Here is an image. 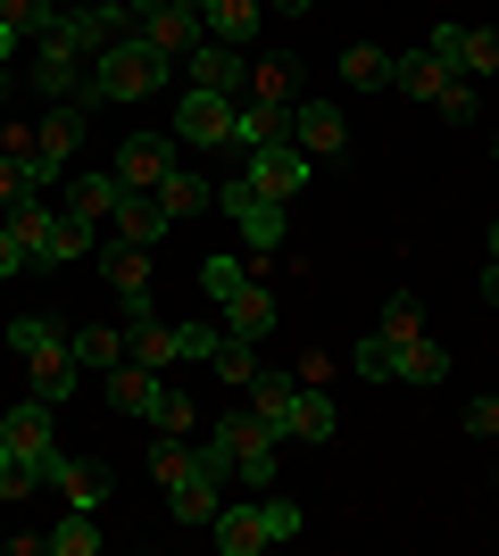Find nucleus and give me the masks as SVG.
I'll use <instances>...</instances> for the list:
<instances>
[{
    "instance_id": "f257e3e1",
    "label": "nucleus",
    "mask_w": 499,
    "mask_h": 556,
    "mask_svg": "<svg viewBox=\"0 0 499 556\" xmlns=\"http://www.w3.org/2000/svg\"><path fill=\"white\" fill-rule=\"evenodd\" d=\"M159 84H166V59L142 34H117V42L92 59V75H84V100H92V109H134V100H150Z\"/></svg>"
},
{
    "instance_id": "f03ea898",
    "label": "nucleus",
    "mask_w": 499,
    "mask_h": 556,
    "mask_svg": "<svg viewBox=\"0 0 499 556\" xmlns=\"http://www.w3.org/2000/svg\"><path fill=\"white\" fill-rule=\"evenodd\" d=\"M216 548L225 556H259V548H284L291 532H300V507L291 498H275V490H250L241 507H216Z\"/></svg>"
},
{
    "instance_id": "7ed1b4c3",
    "label": "nucleus",
    "mask_w": 499,
    "mask_h": 556,
    "mask_svg": "<svg viewBox=\"0 0 499 556\" xmlns=\"http://www.w3.org/2000/svg\"><path fill=\"white\" fill-rule=\"evenodd\" d=\"M216 441H225V457H234V473L250 490H275V448H284V432H275V424L266 416H250V407H234V416H216L209 424Z\"/></svg>"
},
{
    "instance_id": "20e7f679",
    "label": "nucleus",
    "mask_w": 499,
    "mask_h": 556,
    "mask_svg": "<svg viewBox=\"0 0 499 556\" xmlns=\"http://www.w3.org/2000/svg\"><path fill=\"white\" fill-rule=\"evenodd\" d=\"M309 175H316V159L300 150V141H266V150H250V175H241V184L266 191V200H300Z\"/></svg>"
},
{
    "instance_id": "39448f33",
    "label": "nucleus",
    "mask_w": 499,
    "mask_h": 556,
    "mask_svg": "<svg viewBox=\"0 0 499 556\" xmlns=\"http://www.w3.org/2000/svg\"><path fill=\"white\" fill-rule=\"evenodd\" d=\"M234 109H241V100L184 84V100H175V125H166V134H175V141H200V150H216V141H234Z\"/></svg>"
},
{
    "instance_id": "423d86ee",
    "label": "nucleus",
    "mask_w": 499,
    "mask_h": 556,
    "mask_svg": "<svg viewBox=\"0 0 499 556\" xmlns=\"http://www.w3.org/2000/svg\"><path fill=\"white\" fill-rule=\"evenodd\" d=\"M0 432H9V448H17V457L42 473V490H50V473H59V448H50V399H17V407L0 416Z\"/></svg>"
},
{
    "instance_id": "0eeeda50",
    "label": "nucleus",
    "mask_w": 499,
    "mask_h": 556,
    "mask_svg": "<svg viewBox=\"0 0 499 556\" xmlns=\"http://www.w3.org/2000/svg\"><path fill=\"white\" fill-rule=\"evenodd\" d=\"M216 208L241 225L250 250H284V200H266V191H250V184H225V191H216Z\"/></svg>"
},
{
    "instance_id": "6e6552de",
    "label": "nucleus",
    "mask_w": 499,
    "mask_h": 556,
    "mask_svg": "<svg viewBox=\"0 0 499 556\" xmlns=\"http://www.w3.org/2000/svg\"><path fill=\"white\" fill-rule=\"evenodd\" d=\"M166 166H175V134H125L109 175H117L125 191H159V184H166Z\"/></svg>"
},
{
    "instance_id": "1a4fd4ad",
    "label": "nucleus",
    "mask_w": 499,
    "mask_h": 556,
    "mask_svg": "<svg viewBox=\"0 0 499 556\" xmlns=\"http://www.w3.org/2000/svg\"><path fill=\"white\" fill-rule=\"evenodd\" d=\"M142 42H150V50H159L166 67H175V59H191V50L209 42V25H200V0H166L159 17H150V25H142Z\"/></svg>"
},
{
    "instance_id": "9d476101",
    "label": "nucleus",
    "mask_w": 499,
    "mask_h": 556,
    "mask_svg": "<svg viewBox=\"0 0 499 556\" xmlns=\"http://www.w3.org/2000/svg\"><path fill=\"white\" fill-rule=\"evenodd\" d=\"M291 141L309 159H341L350 150V116L333 109V100H291Z\"/></svg>"
},
{
    "instance_id": "9b49d317",
    "label": "nucleus",
    "mask_w": 499,
    "mask_h": 556,
    "mask_svg": "<svg viewBox=\"0 0 499 556\" xmlns=\"http://www.w3.org/2000/svg\"><path fill=\"white\" fill-rule=\"evenodd\" d=\"M184 75L200 84V92H225V100H250V59H241L234 42H200L184 59Z\"/></svg>"
},
{
    "instance_id": "f8f14e48",
    "label": "nucleus",
    "mask_w": 499,
    "mask_h": 556,
    "mask_svg": "<svg viewBox=\"0 0 499 556\" xmlns=\"http://www.w3.org/2000/svg\"><path fill=\"white\" fill-rule=\"evenodd\" d=\"M84 116H92V100H59V109H50V125H34V159H42L50 175H67L75 141H84Z\"/></svg>"
},
{
    "instance_id": "ddd939ff",
    "label": "nucleus",
    "mask_w": 499,
    "mask_h": 556,
    "mask_svg": "<svg viewBox=\"0 0 499 556\" xmlns=\"http://www.w3.org/2000/svg\"><path fill=\"white\" fill-rule=\"evenodd\" d=\"M25 374H34V399H75V382H84V366H75V349H67V332H50L34 357H25Z\"/></svg>"
},
{
    "instance_id": "4468645a",
    "label": "nucleus",
    "mask_w": 499,
    "mask_h": 556,
    "mask_svg": "<svg viewBox=\"0 0 499 556\" xmlns=\"http://www.w3.org/2000/svg\"><path fill=\"white\" fill-rule=\"evenodd\" d=\"M100 382H109V407H117V416H159V391H166V374H150V366H134V357H125V366H109L100 374Z\"/></svg>"
},
{
    "instance_id": "2eb2a0df",
    "label": "nucleus",
    "mask_w": 499,
    "mask_h": 556,
    "mask_svg": "<svg viewBox=\"0 0 499 556\" xmlns=\"http://www.w3.org/2000/svg\"><path fill=\"white\" fill-rule=\"evenodd\" d=\"M259 17H266V0H200V25H209V42H234V50L259 42Z\"/></svg>"
},
{
    "instance_id": "dca6fc26",
    "label": "nucleus",
    "mask_w": 499,
    "mask_h": 556,
    "mask_svg": "<svg viewBox=\"0 0 499 556\" xmlns=\"http://www.w3.org/2000/svg\"><path fill=\"white\" fill-rule=\"evenodd\" d=\"M458 84V67H441L433 50H400L391 59V92H408V100H441Z\"/></svg>"
},
{
    "instance_id": "f3484780",
    "label": "nucleus",
    "mask_w": 499,
    "mask_h": 556,
    "mask_svg": "<svg viewBox=\"0 0 499 556\" xmlns=\"http://www.w3.org/2000/svg\"><path fill=\"white\" fill-rule=\"evenodd\" d=\"M50 490H59V498H67V507H109V465H92V457H59V473H50Z\"/></svg>"
},
{
    "instance_id": "a211bd4d",
    "label": "nucleus",
    "mask_w": 499,
    "mask_h": 556,
    "mask_svg": "<svg viewBox=\"0 0 499 556\" xmlns=\"http://www.w3.org/2000/svg\"><path fill=\"white\" fill-rule=\"evenodd\" d=\"M291 399H300V374H284V366H259V374H250V416H266L284 441H291Z\"/></svg>"
},
{
    "instance_id": "6ab92c4d",
    "label": "nucleus",
    "mask_w": 499,
    "mask_h": 556,
    "mask_svg": "<svg viewBox=\"0 0 499 556\" xmlns=\"http://www.w3.org/2000/svg\"><path fill=\"white\" fill-rule=\"evenodd\" d=\"M109 225H117V241H134V250H150V241H159V232L175 225V216L159 208V191H125L117 208H109Z\"/></svg>"
},
{
    "instance_id": "aec40b11",
    "label": "nucleus",
    "mask_w": 499,
    "mask_h": 556,
    "mask_svg": "<svg viewBox=\"0 0 499 556\" xmlns=\"http://www.w3.org/2000/svg\"><path fill=\"white\" fill-rule=\"evenodd\" d=\"M0 225L17 232V257H25V275H34V266H50V200H17V208L0 216Z\"/></svg>"
},
{
    "instance_id": "412c9836",
    "label": "nucleus",
    "mask_w": 499,
    "mask_h": 556,
    "mask_svg": "<svg viewBox=\"0 0 499 556\" xmlns=\"http://www.w3.org/2000/svg\"><path fill=\"white\" fill-rule=\"evenodd\" d=\"M225 332H241V341H266V332H275V300H266L259 282H241V291H225Z\"/></svg>"
},
{
    "instance_id": "4be33fe9",
    "label": "nucleus",
    "mask_w": 499,
    "mask_h": 556,
    "mask_svg": "<svg viewBox=\"0 0 499 556\" xmlns=\"http://www.w3.org/2000/svg\"><path fill=\"white\" fill-rule=\"evenodd\" d=\"M234 141H241V150L291 141V109H275V100H241V109H234Z\"/></svg>"
},
{
    "instance_id": "5701e85b",
    "label": "nucleus",
    "mask_w": 499,
    "mask_h": 556,
    "mask_svg": "<svg viewBox=\"0 0 499 556\" xmlns=\"http://www.w3.org/2000/svg\"><path fill=\"white\" fill-rule=\"evenodd\" d=\"M250 100H275V109H291V100H300V59H291V50H266L259 67H250Z\"/></svg>"
},
{
    "instance_id": "b1692460",
    "label": "nucleus",
    "mask_w": 499,
    "mask_h": 556,
    "mask_svg": "<svg viewBox=\"0 0 499 556\" xmlns=\"http://www.w3.org/2000/svg\"><path fill=\"white\" fill-rule=\"evenodd\" d=\"M400 382H416V391H441V382H450V349L433 341V332H416V341L400 349Z\"/></svg>"
},
{
    "instance_id": "393cba45",
    "label": "nucleus",
    "mask_w": 499,
    "mask_h": 556,
    "mask_svg": "<svg viewBox=\"0 0 499 556\" xmlns=\"http://www.w3.org/2000/svg\"><path fill=\"white\" fill-rule=\"evenodd\" d=\"M341 432V416H333L325 382H300V399H291V441H333Z\"/></svg>"
},
{
    "instance_id": "a878e982",
    "label": "nucleus",
    "mask_w": 499,
    "mask_h": 556,
    "mask_svg": "<svg viewBox=\"0 0 499 556\" xmlns=\"http://www.w3.org/2000/svg\"><path fill=\"white\" fill-rule=\"evenodd\" d=\"M67 349H75V366H84V374L125 366V332H117V325H84V332H67Z\"/></svg>"
},
{
    "instance_id": "bb28decb",
    "label": "nucleus",
    "mask_w": 499,
    "mask_h": 556,
    "mask_svg": "<svg viewBox=\"0 0 499 556\" xmlns=\"http://www.w3.org/2000/svg\"><path fill=\"white\" fill-rule=\"evenodd\" d=\"M209 374L225 382V391H250V374H259V341H241V332H225V341L209 349Z\"/></svg>"
},
{
    "instance_id": "cd10ccee",
    "label": "nucleus",
    "mask_w": 499,
    "mask_h": 556,
    "mask_svg": "<svg viewBox=\"0 0 499 556\" xmlns=\"http://www.w3.org/2000/svg\"><path fill=\"white\" fill-rule=\"evenodd\" d=\"M117 200H125L117 175H75V184H67V216H84V225H100V216L117 208Z\"/></svg>"
},
{
    "instance_id": "c85d7f7f",
    "label": "nucleus",
    "mask_w": 499,
    "mask_h": 556,
    "mask_svg": "<svg viewBox=\"0 0 499 556\" xmlns=\"http://www.w3.org/2000/svg\"><path fill=\"white\" fill-rule=\"evenodd\" d=\"M50 556H100V515L92 507H67L50 523Z\"/></svg>"
},
{
    "instance_id": "c756f323",
    "label": "nucleus",
    "mask_w": 499,
    "mask_h": 556,
    "mask_svg": "<svg viewBox=\"0 0 499 556\" xmlns=\"http://www.w3.org/2000/svg\"><path fill=\"white\" fill-rule=\"evenodd\" d=\"M341 84H350V92H383V84H391V50L350 42V50H341Z\"/></svg>"
},
{
    "instance_id": "7c9ffc66",
    "label": "nucleus",
    "mask_w": 499,
    "mask_h": 556,
    "mask_svg": "<svg viewBox=\"0 0 499 556\" xmlns=\"http://www.w3.org/2000/svg\"><path fill=\"white\" fill-rule=\"evenodd\" d=\"M100 275L117 282V291H150V250H134V241H100Z\"/></svg>"
},
{
    "instance_id": "2f4dec72",
    "label": "nucleus",
    "mask_w": 499,
    "mask_h": 556,
    "mask_svg": "<svg viewBox=\"0 0 499 556\" xmlns=\"http://www.w3.org/2000/svg\"><path fill=\"white\" fill-rule=\"evenodd\" d=\"M209 200H216V191L200 184V175H184V166H166V184H159V208L175 216V225H184V216H200Z\"/></svg>"
},
{
    "instance_id": "473e14b6",
    "label": "nucleus",
    "mask_w": 499,
    "mask_h": 556,
    "mask_svg": "<svg viewBox=\"0 0 499 556\" xmlns=\"http://www.w3.org/2000/svg\"><path fill=\"white\" fill-rule=\"evenodd\" d=\"M383 341H391V349H408V341H416V332H425V300H416V291H391V300H383Z\"/></svg>"
},
{
    "instance_id": "72a5a7b5",
    "label": "nucleus",
    "mask_w": 499,
    "mask_h": 556,
    "mask_svg": "<svg viewBox=\"0 0 499 556\" xmlns=\"http://www.w3.org/2000/svg\"><path fill=\"white\" fill-rule=\"evenodd\" d=\"M458 75H499V25H466V42H458Z\"/></svg>"
},
{
    "instance_id": "f704fd0d",
    "label": "nucleus",
    "mask_w": 499,
    "mask_h": 556,
    "mask_svg": "<svg viewBox=\"0 0 499 556\" xmlns=\"http://www.w3.org/2000/svg\"><path fill=\"white\" fill-rule=\"evenodd\" d=\"M350 366H358V374H366V382H400V349L383 341V332H366V341H358V349H350Z\"/></svg>"
},
{
    "instance_id": "c9c22d12",
    "label": "nucleus",
    "mask_w": 499,
    "mask_h": 556,
    "mask_svg": "<svg viewBox=\"0 0 499 556\" xmlns=\"http://www.w3.org/2000/svg\"><path fill=\"white\" fill-rule=\"evenodd\" d=\"M59 257H92V225H84V216H50V266H59Z\"/></svg>"
},
{
    "instance_id": "e433bc0d",
    "label": "nucleus",
    "mask_w": 499,
    "mask_h": 556,
    "mask_svg": "<svg viewBox=\"0 0 499 556\" xmlns=\"http://www.w3.org/2000/svg\"><path fill=\"white\" fill-rule=\"evenodd\" d=\"M150 424L184 441V432H200V399H191V391H159V416H150Z\"/></svg>"
},
{
    "instance_id": "4c0bfd02",
    "label": "nucleus",
    "mask_w": 499,
    "mask_h": 556,
    "mask_svg": "<svg viewBox=\"0 0 499 556\" xmlns=\"http://www.w3.org/2000/svg\"><path fill=\"white\" fill-rule=\"evenodd\" d=\"M50 17H59L50 0H0V25H17L25 42H42V34H50Z\"/></svg>"
},
{
    "instance_id": "58836bf2",
    "label": "nucleus",
    "mask_w": 499,
    "mask_h": 556,
    "mask_svg": "<svg viewBox=\"0 0 499 556\" xmlns=\"http://www.w3.org/2000/svg\"><path fill=\"white\" fill-rule=\"evenodd\" d=\"M433 109L450 116V125H475V116H483V92H475V75H458V84H450L441 100H433Z\"/></svg>"
},
{
    "instance_id": "ea45409f",
    "label": "nucleus",
    "mask_w": 499,
    "mask_h": 556,
    "mask_svg": "<svg viewBox=\"0 0 499 556\" xmlns=\"http://www.w3.org/2000/svg\"><path fill=\"white\" fill-rule=\"evenodd\" d=\"M241 257H200V291H209V300H225V291H241Z\"/></svg>"
},
{
    "instance_id": "a19ab883",
    "label": "nucleus",
    "mask_w": 499,
    "mask_h": 556,
    "mask_svg": "<svg viewBox=\"0 0 499 556\" xmlns=\"http://www.w3.org/2000/svg\"><path fill=\"white\" fill-rule=\"evenodd\" d=\"M50 332H59L50 316H9V349H17V357H34V349H42Z\"/></svg>"
},
{
    "instance_id": "79ce46f5",
    "label": "nucleus",
    "mask_w": 499,
    "mask_h": 556,
    "mask_svg": "<svg viewBox=\"0 0 499 556\" xmlns=\"http://www.w3.org/2000/svg\"><path fill=\"white\" fill-rule=\"evenodd\" d=\"M466 432H475V441H499V391H491V399H475V407H466Z\"/></svg>"
},
{
    "instance_id": "37998d69",
    "label": "nucleus",
    "mask_w": 499,
    "mask_h": 556,
    "mask_svg": "<svg viewBox=\"0 0 499 556\" xmlns=\"http://www.w3.org/2000/svg\"><path fill=\"white\" fill-rule=\"evenodd\" d=\"M0 159H34V125H0Z\"/></svg>"
},
{
    "instance_id": "c03bdc74",
    "label": "nucleus",
    "mask_w": 499,
    "mask_h": 556,
    "mask_svg": "<svg viewBox=\"0 0 499 556\" xmlns=\"http://www.w3.org/2000/svg\"><path fill=\"white\" fill-rule=\"evenodd\" d=\"M291 374H300V382H333V357H325V349H309V357H300Z\"/></svg>"
},
{
    "instance_id": "a18cd8bd",
    "label": "nucleus",
    "mask_w": 499,
    "mask_h": 556,
    "mask_svg": "<svg viewBox=\"0 0 499 556\" xmlns=\"http://www.w3.org/2000/svg\"><path fill=\"white\" fill-rule=\"evenodd\" d=\"M17 42H25L17 25H0V67H9V59H17Z\"/></svg>"
},
{
    "instance_id": "49530a36",
    "label": "nucleus",
    "mask_w": 499,
    "mask_h": 556,
    "mask_svg": "<svg viewBox=\"0 0 499 556\" xmlns=\"http://www.w3.org/2000/svg\"><path fill=\"white\" fill-rule=\"evenodd\" d=\"M483 300L499 307V257H491V266H483Z\"/></svg>"
},
{
    "instance_id": "de8ad7c7",
    "label": "nucleus",
    "mask_w": 499,
    "mask_h": 556,
    "mask_svg": "<svg viewBox=\"0 0 499 556\" xmlns=\"http://www.w3.org/2000/svg\"><path fill=\"white\" fill-rule=\"evenodd\" d=\"M266 9H284V17H300V9H316V0H266Z\"/></svg>"
},
{
    "instance_id": "09e8293b",
    "label": "nucleus",
    "mask_w": 499,
    "mask_h": 556,
    "mask_svg": "<svg viewBox=\"0 0 499 556\" xmlns=\"http://www.w3.org/2000/svg\"><path fill=\"white\" fill-rule=\"evenodd\" d=\"M9 465H17V448H9V432H0V473H9Z\"/></svg>"
},
{
    "instance_id": "8fccbe9b",
    "label": "nucleus",
    "mask_w": 499,
    "mask_h": 556,
    "mask_svg": "<svg viewBox=\"0 0 499 556\" xmlns=\"http://www.w3.org/2000/svg\"><path fill=\"white\" fill-rule=\"evenodd\" d=\"M483 241H491V257H499V216H491V232H483Z\"/></svg>"
},
{
    "instance_id": "3c124183",
    "label": "nucleus",
    "mask_w": 499,
    "mask_h": 556,
    "mask_svg": "<svg viewBox=\"0 0 499 556\" xmlns=\"http://www.w3.org/2000/svg\"><path fill=\"white\" fill-rule=\"evenodd\" d=\"M0 548H9V532H0Z\"/></svg>"
},
{
    "instance_id": "603ef678",
    "label": "nucleus",
    "mask_w": 499,
    "mask_h": 556,
    "mask_svg": "<svg viewBox=\"0 0 499 556\" xmlns=\"http://www.w3.org/2000/svg\"><path fill=\"white\" fill-rule=\"evenodd\" d=\"M491 159H499V141H491Z\"/></svg>"
},
{
    "instance_id": "864d4df0",
    "label": "nucleus",
    "mask_w": 499,
    "mask_h": 556,
    "mask_svg": "<svg viewBox=\"0 0 499 556\" xmlns=\"http://www.w3.org/2000/svg\"><path fill=\"white\" fill-rule=\"evenodd\" d=\"M0 75H9V67H0Z\"/></svg>"
}]
</instances>
